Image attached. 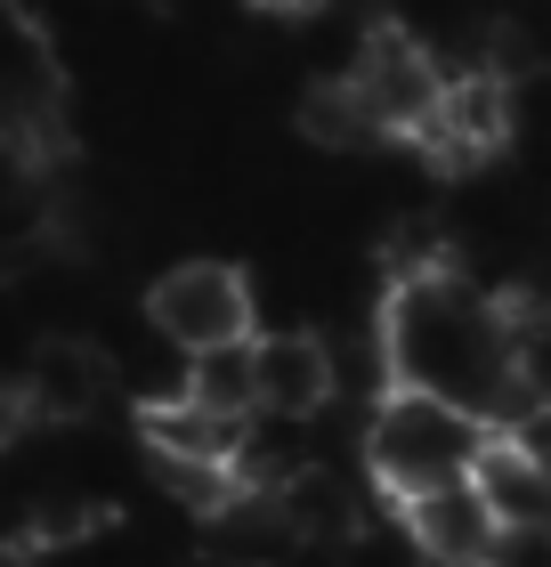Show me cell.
I'll return each mask as SVG.
<instances>
[{
  "mask_svg": "<svg viewBox=\"0 0 551 567\" xmlns=\"http://www.w3.org/2000/svg\"><path fill=\"white\" fill-rule=\"evenodd\" d=\"M381 341H389V365H398V390H430L446 405H470L494 430H519L535 414L528 381H519L511 300L479 292L462 268L389 276Z\"/></svg>",
  "mask_w": 551,
  "mask_h": 567,
  "instance_id": "obj_1",
  "label": "cell"
},
{
  "mask_svg": "<svg viewBox=\"0 0 551 567\" xmlns=\"http://www.w3.org/2000/svg\"><path fill=\"white\" fill-rule=\"evenodd\" d=\"M487 446H494V422H479L470 405H446L430 390H389L365 422V478L389 503H422L438 486H470Z\"/></svg>",
  "mask_w": 551,
  "mask_h": 567,
  "instance_id": "obj_2",
  "label": "cell"
},
{
  "mask_svg": "<svg viewBox=\"0 0 551 567\" xmlns=\"http://www.w3.org/2000/svg\"><path fill=\"white\" fill-rule=\"evenodd\" d=\"M0 146L17 163L65 154V65L24 0H0Z\"/></svg>",
  "mask_w": 551,
  "mask_h": 567,
  "instance_id": "obj_3",
  "label": "cell"
},
{
  "mask_svg": "<svg viewBox=\"0 0 551 567\" xmlns=\"http://www.w3.org/2000/svg\"><path fill=\"white\" fill-rule=\"evenodd\" d=\"M252 276L227 260H178L154 276L146 292V332H163L178 357H212V349H244L252 341Z\"/></svg>",
  "mask_w": 551,
  "mask_h": 567,
  "instance_id": "obj_4",
  "label": "cell"
},
{
  "mask_svg": "<svg viewBox=\"0 0 551 567\" xmlns=\"http://www.w3.org/2000/svg\"><path fill=\"white\" fill-rule=\"evenodd\" d=\"M446 82H455V73H446L406 24H374V33L357 41V58H349V90L365 97V114H374L381 138H422Z\"/></svg>",
  "mask_w": 551,
  "mask_h": 567,
  "instance_id": "obj_5",
  "label": "cell"
},
{
  "mask_svg": "<svg viewBox=\"0 0 551 567\" xmlns=\"http://www.w3.org/2000/svg\"><path fill=\"white\" fill-rule=\"evenodd\" d=\"M139 437H146V454H154V471H163V478H178V471H195V478H244V454H252V422L244 414H220V405H203L187 390L146 398L139 405Z\"/></svg>",
  "mask_w": 551,
  "mask_h": 567,
  "instance_id": "obj_6",
  "label": "cell"
},
{
  "mask_svg": "<svg viewBox=\"0 0 551 567\" xmlns=\"http://www.w3.org/2000/svg\"><path fill=\"white\" fill-rule=\"evenodd\" d=\"M340 398L333 332H259L252 341V405L268 422H317Z\"/></svg>",
  "mask_w": 551,
  "mask_h": 567,
  "instance_id": "obj_7",
  "label": "cell"
},
{
  "mask_svg": "<svg viewBox=\"0 0 551 567\" xmlns=\"http://www.w3.org/2000/svg\"><path fill=\"white\" fill-rule=\"evenodd\" d=\"M114 357L82 341V332H49V341L24 357V405H33V422H90L98 405L114 398Z\"/></svg>",
  "mask_w": 551,
  "mask_h": 567,
  "instance_id": "obj_8",
  "label": "cell"
},
{
  "mask_svg": "<svg viewBox=\"0 0 551 567\" xmlns=\"http://www.w3.org/2000/svg\"><path fill=\"white\" fill-rule=\"evenodd\" d=\"M398 519H406V544L438 567H494V551H503V527H494L479 486H438L422 503H398Z\"/></svg>",
  "mask_w": 551,
  "mask_h": 567,
  "instance_id": "obj_9",
  "label": "cell"
},
{
  "mask_svg": "<svg viewBox=\"0 0 551 567\" xmlns=\"http://www.w3.org/2000/svg\"><path fill=\"white\" fill-rule=\"evenodd\" d=\"M470 486L487 495V511H494L503 535H551V462L535 446H519L511 430H494V446L479 454Z\"/></svg>",
  "mask_w": 551,
  "mask_h": 567,
  "instance_id": "obj_10",
  "label": "cell"
},
{
  "mask_svg": "<svg viewBox=\"0 0 551 567\" xmlns=\"http://www.w3.org/2000/svg\"><path fill=\"white\" fill-rule=\"evenodd\" d=\"M276 503H284V519H293V535L300 544H333V551H349L357 535H365V519H357V495L340 486L325 462H300L293 478L276 486Z\"/></svg>",
  "mask_w": 551,
  "mask_h": 567,
  "instance_id": "obj_11",
  "label": "cell"
},
{
  "mask_svg": "<svg viewBox=\"0 0 551 567\" xmlns=\"http://www.w3.org/2000/svg\"><path fill=\"white\" fill-rule=\"evenodd\" d=\"M300 131L317 138V146H374V114H365V97L349 90V73H325L317 90L300 97Z\"/></svg>",
  "mask_w": 551,
  "mask_h": 567,
  "instance_id": "obj_12",
  "label": "cell"
},
{
  "mask_svg": "<svg viewBox=\"0 0 551 567\" xmlns=\"http://www.w3.org/2000/svg\"><path fill=\"white\" fill-rule=\"evenodd\" d=\"M187 398L220 405V414H259L252 405V341L244 349H212V357H187Z\"/></svg>",
  "mask_w": 551,
  "mask_h": 567,
  "instance_id": "obj_13",
  "label": "cell"
},
{
  "mask_svg": "<svg viewBox=\"0 0 551 567\" xmlns=\"http://www.w3.org/2000/svg\"><path fill=\"white\" fill-rule=\"evenodd\" d=\"M24 422H33V405H24V390H17V381H0V446H9V437H17Z\"/></svg>",
  "mask_w": 551,
  "mask_h": 567,
  "instance_id": "obj_14",
  "label": "cell"
},
{
  "mask_svg": "<svg viewBox=\"0 0 551 567\" xmlns=\"http://www.w3.org/2000/svg\"><path fill=\"white\" fill-rule=\"evenodd\" d=\"M276 567H349V551H333V544H300V551H284Z\"/></svg>",
  "mask_w": 551,
  "mask_h": 567,
  "instance_id": "obj_15",
  "label": "cell"
},
{
  "mask_svg": "<svg viewBox=\"0 0 551 567\" xmlns=\"http://www.w3.org/2000/svg\"><path fill=\"white\" fill-rule=\"evenodd\" d=\"M139 9H163V0H139Z\"/></svg>",
  "mask_w": 551,
  "mask_h": 567,
  "instance_id": "obj_16",
  "label": "cell"
}]
</instances>
